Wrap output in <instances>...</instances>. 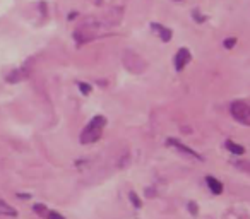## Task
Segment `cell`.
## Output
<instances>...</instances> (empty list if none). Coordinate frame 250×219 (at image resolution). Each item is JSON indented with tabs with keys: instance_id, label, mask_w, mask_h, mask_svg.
<instances>
[{
	"instance_id": "obj_1",
	"label": "cell",
	"mask_w": 250,
	"mask_h": 219,
	"mask_svg": "<svg viewBox=\"0 0 250 219\" xmlns=\"http://www.w3.org/2000/svg\"><path fill=\"white\" fill-rule=\"evenodd\" d=\"M104 125H106V119H104L103 115L93 117V119L89 120V123L83 129V132H81V137H79L81 144L96 142V140L101 137V134H103Z\"/></svg>"
},
{
	"instance_id": "obj_2",
	"label": "cell",
	"mask_w": 250,
	"mask_h": 219,
	"mask_svg": "<svg viewBox=\"0 0 250 219\" xmlns=\"http://www.w3.org/2000/svg\"><path fill=\"white\" fill-rule=\"evenodd\" d=\"M229 112H231L233 119L238 120L240 123L250 127V103L247 101H233L231 106H229Z\"/></svg>"
},
{
	"instance_id": "obj_3",
	"label": "cell",
	"mask_w": 250,
	"mask_h": 219,
	"mask_svg": "<svg viewBox=\"0 0 250 219\" xmlns=\"http://www.w3.org/2000/svg\"><path fill=\"white\" fill-rule=\"evenodd\" d=\"M190 62V52L187 48H180L175 57V69L177 70H184L185 65Z\"/></svg>"
},
{
	"instance_id": "obj_4",
	"label": "cell",
	"mask_w": 250,
	"mask_h": 219,
	"mask_svg": "<svg viewBox=\"0 0 250 219\" xmlns=\"http://www.w3.org/2000/svg\"><path fill=\"white\" fill-rule=\"evenodd\" d=\"M168 144L170 146H173V147H177L178 151H182V153H187L188 156H192V158H195V159H202V156L199 153H195V151H192L190 147H187V146H184L182 142H178L177 139H168Z\"/></svg>"
},
{
	"instance_id": "obj_5",
	"label": "cell",
	"mask_w": 250,
	"mask_h": 219,
	"mask_svg": "<svg viewBox=\"0 0 250 219\" xmlns=\"http://www.w3.org/2000/svg\"><path fill=\"white\" fill-rule=\"evenodd\" d=\"M206 183H208L209 190H211L212 194L219 195L223 192V183L219 180H216L214 177H208V178H206Z\"/></svg>"
},
{
	"instance_id": "obj_6",
	"label": "cell",
	"mask_w": 250,
	"mask_h": 219,
	"mask_svg": "<svg viewBox=\"0 0 250 219\" xmlns=\"http://www.w3.org/2000/svg\"><path fill=\"white\" fill-rule=\"evenodd\" d=\"M151 28H153L154 31L160 33V38L163 40V41H170V38H171V31H170V29L163 28V26L158 24V22H153V24H151Z\"/></svg>"
},
{
	"instance_id": "obj_7",
	"label": "cell",
	"mask_w": 250,
	"mask_h": 219,
	"mask_svg": "<svg viewBox=\"0 0 250 219\" xmlns=\"http://www.w3.org/2000/svg\"><path fill=\"white\" fill-rule=\"evenodd\" d=\"M225 146H226V149L228 151H231L233 154H243V146H240V144H235L233 140H226L225 142Z\"/></svg>"
},
{
	"instance_id": "obj_8",
	"label": "cell",
	"mask_w": 250,
	"mask_h": 219,
	"mask_svg": "<svg viewBox=\"0 0 250 219\" xmlns=\"http://www.w3.org/2000/svg\"><path fill=\"white\" fill-rule=\"evenodd\" d=\"M129 197H130V202H132V204H134V207H137V209H139L141 205H143V204H141V200H139V197H137V194H136V192H130V194H129Z\"/></svg>"
},
{
	"instance_id": "obj_9",
	"label": "cell",
	"mask_w": 250,
	"mask_h": 219,
	"mask_svg": "<svg viewBox=\"0 0 250 219\" xmlns=\"http://www.w3.org/2000/svg\"><path fill=\"white\" fill-rule=\"evenodd\" d=\"M33 209H35V212H38L40 216H46V214H48V209H46L45 205H42V204H35V207H33Z\"/></svg>"
},
{
	"instance_id": "obj_10",
	"label": "cell",
	"mask_w": 250,
	"mask_h": 219,
	"mask_svg": "<svg viewBox=\"0 0 250 219\" xmlns=\"http://www.w3.org/2000/svg\"><path fill=\"white\" fill-rule=\"evenodd\" d=\"M236 168H240V170L247 171V173H250V161H243V163H236Z\"/></svg>"
},
{
	"instance_id": "obj_11",
	"label": "cell",
	"mask_w": 250,
	"mask_h": 219,
	"mask_svg": "<svg viewBox=\"0 0 250 219\" xmlns=\"http://www.w3.org/2000/svg\"><path fill=\"white\" fill-rule=\"evenodd\" d=\"M46 218L48 219H65L62 214H59L57 211H48V214H46Z\"/></svg>"
},
{
	"instance_id": "obj_12",
	"label": "cell",
	"mask_w": 250,
	"mask_h": 219,
	"mask_svg": "<svg viewBox=\"0 0 250 219\" xmlns=\"http://www.w3.org/2000/svg\"><path fill=\"white\" fill-rule=\"evenodd\" d=\"M79 89L83 91V94H89L91 93V86H89V84L79 82Z\"/></svg>"
},
{
	"instance_id": "obj_13",
	"label": "cell",
	"mask_w": 250,
	"mask_h": 219,
	"mask_svg": "<svg viewBox=\"0 0 250 219\" xmlns=\"http://www.w3.org/2000/svg\"><path fill=\"white\" fill-rule=\"evenodd\" d=\"M235 43H236V38H229V40H226V41H225V46H226V48H231Z\"/></svg>"
},
{
	"instance_id": "obj_14",
	"label": "cell",
	"mask_w": 250,
	"mask_h": 219,
	"mask_svg": "<svg viewBox=\"0 0 250 219\" xmlns=\"http://www.w3.org/2000/svg\"><path fill=\"white\" fill-rule=\"evenodd\" d=\"M188 209H190V212H192V214H197V205H195L194 204V202H190V204H188Z\"/></svg>"
}]
</instances>
